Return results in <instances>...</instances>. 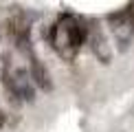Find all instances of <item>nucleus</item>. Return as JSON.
Returning a JSON list of instances; mask_svg holds the SVG:
<instances>
[{
  "label": "nucleus",
  "instance_id": "nucleus-1",
  "mask_svg": "<svg viewBox=\"0 0 134 132\" xmlns=\"http://www.w3.org/2000/svg\"><path fill=\"white\" fill-rule=\"evenodd\" d=\"M48 40H51L53 48L62 55L64 59H72V57H75L77 48L72 46V42H70L68 33H66V29L62 26V22H57V24L51 26V31H48Z\"/></svg>",
  "mask_w": 134,
  "mask_h": 132
},
{
  "label": "nucleus",
  "instance_id": "nucleus-2",
  "mask_svg": "<svg viewBox=\"0 0 134 132\" xmlns=\"http://www.w3.org/2000/svg\"><path fill=\"white\" fill-rule=\"evenodd\" d=\"M88 42H90V48H92V53L97 55L99 62L110 64V59H112V48H110V44H108V40H105V35H103V31L99 29V26H90Z\"/></svg>",
  "mask_w": 134,
  "mask_h": 132
},
{
  "label": "nucleus",
  "instance_id": "nucleus-3",
  "mask_svg": "<svg viewBox=\"0 0 134 132\" xmlns=\"http://www.w3.org/2000/svg\"><path fill=\"white\" fill-rule=\"evenodd\" d=\"M108 22H110V29H112L114 33V37L119 40V44H125L130 42V37H132V26H130V20H127V13L125 11H119V13H112V15H108Z\"/></svg>",
  "mask_w": 134,
  "mask_h": 132
},
{
  "label": "nucleus",
  "instance_id": "nucleus-4",
  "mask_svg": "<svg viewBox=\"0 0 134 132\" xmlns=\"http://www.w3.org/2000/svg\"><path fill=\"white\" fill-rule=\"evenodd\" d=\"M31 79L37 84V88L44 92H48L53 88V81H51V75H48L46 66H44L37 57H31Z\"/></svg>",
  "mask_w": 134,
  "mask_h": 132
},
{
  "label": "nucleus",
  "instance_id": "nucleus-5",
  "mask_svg": "<svg viewBox=\"0 0 134 132\" xmlns=\"http://www.w3.org/2000/svg\"><path fill=\"white\" fill-rule=\"evenodd\" d=\"M125 13H127V20H130V26H132V31H134V2H130V4H127Z\"/></svg>",
  "mask_w": 134,
  "mask_h": 132
},
{
  "label": "nucleus",
  "instance_id": "nucleus-6",
  "mask_svg": "<svg viewBox=\"0 0 134 132\" xmlns=\"http://www.w3.org/2000/svg\"><path fill=\"white\" fill-rule=\"evenodd\" d=\"M2 125H4V112L0 110V128H2Z\"/></svg>",
  "mask_w": 134,
  "mask_h": 132
}]
</instances>
